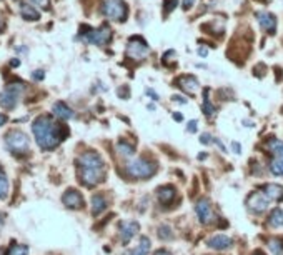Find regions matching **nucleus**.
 I'll return each mask as SVG.
<instances>
[{"label": "nucleus", "mask_w": 283, "mask_h": 255, "mask_svg": "<svg viewBox=\"0 0 283 255\" xmlns=\"http://www.w3.org/2000/svg\"><path fill=\"white\" fill-rule=\"evenodd\" d=\"M32 130H34L37 144H39L44 150L55 149L57 145L64 140L65 135L69 134V130H67L65 127L55 123L50 117H47V115H40L39 118H37V120L34 122V125H32Z\"/></svg>", "instance_id": "f257e3e1"}, {"label": "nucleus", "mask_w": 283, "mask_h": 255, "mask_svg": "<svg viewBox=\"0 0 283 255\" xmlns=\"http://www.w3.org/2000/svg\"><path fill=\"white\" fill-rule=\"evenodd\" d=\"M157 172V165L145 159H135L127 164V174L133 179H147Z\"/></svg>", "instance_id": "f03ea898"}, {"label": "nucleus", "mask_w": 283, "mask_h": 255, "mask_svg": "<svg viewBox=\"0 0 283 255\" xmlns=\"http://www.w3.org/2000/svg\"><path fill=\"white\" fill-rule=\"evenodd\" d=\"M102 14L112 20H123L128 15V7L123 0H102Z\"/></svg>", "instance_id": "7ed1b4c3"}, {"label": "nucleus", "mask_w": 283, "mask_h": 255, "mask_svg": "<svg viewBox=\"0 0 283 255\" xmlns=\"http://www.w3.org/2000/svg\"><path fill=\"white\" fill-rule=\"evenodd\" d=\"M24 84H10L4 88V92L0 93V105L7 110H12L15 108V105L19 103L20 97H22L24 92Z\"/></svg>", "instance_id": "20e7f679"}, {"label": "nucleus", "mask_w": 283, "mask_h": 255, "mask_svg": "<svg viewBox=\"0 0 283 255\" xmlns=\"http://www.w3.org/2000/svg\"><path fill=\"white\" fill-rule=\"evenodd\" d=\"M5 145L12 154H25L29 152V139L27 135L19 132V130H12L5 135Z\"/></svg>", "instance_id": "39448f33"}, {"label": "nucleus", "mask_w": 283, "mask_h": 255, "mask_svg": "<svg viewBox=\"0 0 283 255\" xmlns=\"http://www.w3.org/2000/svg\"><path fill=\"white\" fill-rule=\"evenodd\" d=\"M83 40L88 44H95V45H105L112 39V30L107 24L100 25L98 29H88V32H82Z\"/></svg>", "instance_id": "423d86ee"}, {"label": "nucleus", "mask_w": 283, "mask_h": 255, "mask_svg": "<svg viewBox=\"0 0 283 255\" xmlns=\"http://www.w3.org/2000/svg\"><path fill=\"white\" fill-rule=\"evenodd\" d=\"M78 172H80V180L87 187L100 184L105 177V167H78Z\"/></svg>", "instance_id": "0eeeda50"}, {"label": "nucleus", "mask_w": 283, "mask_h": 255, "mask_svg": "<svg viewBox=\"0 0 283 255\" xmlns=\"http://www.w3.org/2000/svg\"><path fill=\"white\" fill-rule=\"evenodd\" d=\"M149 54V45L142 37H132L128 40L127 45V55L133 60H142L145 59Z\"/></svg>", "instance_id": "6e6552de"}, {"label": "nucleus", "mask_w": 283, "mask_h": 255, "mask_svg": "<svg viewBox=\"0 0 283 255\" xmlns=\"http://www.w3.org/2000/svg\"><path fill=\"white\" fill-rule=\"evenodd\" d=\"M270 200L268 197H266L263 192H255V194H251L248 199H247V207L255 213H261L266 210V207H268Z\"/></svg>", "instance_id": "1a4fd4ad"}, {"label": "nucleus", "mask_w": 283, "mask_h": 255, "mask_svg": "<svg viewBox=\"0 0 283 255\" xmlns=\"http://www.w3.org/2000/svg\"><path fill=\"white\" fill-rule=\"evenodd\" d=\"M195 212H197V215H198V218H200L202 223H212L215 220V213L212 210L210 202L205 200V199L198 200V204L195 205Z\"/></svg>", "instance_id": "9d476101"}, {"label": "nucleus", "mask_w": 283, "mask_h": 255, "mask_svg": "<svg viewBox=\"0 0 283 255\" xmlns=\"http://www.w3.org/2000/svg\"><path fill=\"white\" fill-rule=\"evenodd\" d=\"M256 20H258L260 27L268 34H275L276 30V19L273 14L268 12H256Z\"/></svg>", "instance_id": "9b49d317"}, {"label": "nucleus", "mask_w": 283, "mask_h": 255, "mask_svg": "<svg viewBox=\"0 0 283 255\" xmlns=\"http://www.w3.org/2000/svg\"><path fill=\"white\" fill-rule=\"evenodd\" d=\"M78 167H105V164L97 152H85L78 159Z\"/></svg>", "instance_id": "f8f14e48"}, {"label": "nucleus", "mask_w": 283, "mask_h": 255, "mask_svg": "<svg viewBox=\"0 0 283 255\" xmlns=\"http://www.w3.org/2000/svg\"><path fill=\"white\" fill-rule=\"evenodd\" d=\"M177 85L180 87L185 93H188V95H193V93H197L198 87H200L198 80L193 75H183V77H180V79L177 80Z\"/></svg>", "instance_id": "ddd939ff"}, {"label": "nucleus", "mask_w": 283, "mask_h": 255, "mask_svg": "<svg viewBox=\"0 0 283 255\" xmlns=\"http://www.w3.org/2000/svg\"><path fill=\"white\" fill-rule=\"evenodd\" d=\"M62 200H64V204L69 207V209H82L83 207V197L80 195V192L77 190H67L64 197H62Z\"/></svg>", "instance_id": "4468645a"}, {"label": "nucleus", "mask_w": 283, "mask_h": 255, "mask_svg": "<svg viewBox=\"0 0 283 255\" xmlns=\"http://www.w3.org/2000/svg\"><path fill=\"white\" fill-rule=\"evenodd\" d=\"M138 230V223L137 222H122L120 223V237H122L123 243H128Z\"/></svg>", "instance_id": "2eb2a0df"}, {"label": "nucleus", "mask_w": 283, "mask_h": 255, "mask_svg": "<svg viewBox=\"0 0 283 255\" xmlns=\"http://www.w3.org/2000/svg\"><path fill=\"white\" fill-rule=\"evenodd\" d=\"M233 245V240L227 235H215L208 240V247L215 248V250H225Z\"/></svg>", "instance_id": "dca6fc26"}, {"label": "nucleus", "mask_w": 283, "mask_h": 255, "mask_svg": "<svg viewBox=\"0 0 283 255\" xmlns=\"http://www.w3.org/2000/svg\"><path fill=\"white\" fill-rule=\"evenodd\" d=\"M261 192L268 197L270 202H280L283 199V187L278 185V184H268L265 185L263 189H261Z\"/></svg>", "instance_id": "f3484780"}, {"label": "nucleus", "mask_w": 283, "mask_h": 255, "mask_svg": "<svg viewBox=\"0 0 283 255\" xmlns=\"http://www.w3.org/2000/svg\"><path fill=\"white\" fill-rule=\"evenodd\" d=\"M54 113H55V117L60 118V120H70V118H73V115H75L72 108L64 102H57L55 103V105H54Z\"/></svg>", "instance_id": "a211bd4d"}, {"label": "nucleus", "mask_w": 283, "mask_h": 255, "mask_svg": "<svg viewBox=\"0 0 283 255\" xmlns=\"http://www.w3.org/2000/svg\"><path fill=\"white\" fill-rule=\"evenodd\" d=\"M20 14H22V19L25 20H39L40 19V12L35 7H32L27 2L20 4Z\"/></svg>", "instance_id": "6ab92c4d"}, {"label": "nucleus", "mask_w": 283, "mask_h": 255, "mask_svg": "<svg viewBox=\"0 0 283 255\" xmlns=\"http://www.w3.org/2000/svg\"><path fill=\"white\" fill-rule=\"evenodd\" d=\"M157 195H159V200L162 202V204H169V202L174 200L175 197V189L170 185L167 187H160L159 192H157Z\"/></svg>", "instance_id": "aec40b11"}, {"label": "nucleus", "mask_w": 283, "mask_h": 255, "mask_svg": "<svg viewBox=\"0 0 283 255\" xmlns=\"http://www.w3.org/2000/svg\"><path fill=\"white\" fill-rule=\"evenodd\" d=\"M107 209V200L102 195H93L92 197V213L93 215H100V213Z\"/></svg>", "instance_id": "412c9836"}, {"label": "nucleus", "mask_w": 283, "mask_h": 255, "mask_svg": "<svg viewBox=\"0 0 283 255\" xmlns=\"http://www.w3.org/2000/svg\"><path fill=\"white\" fill-rule=\"evenodd\" d=\"M150 250V240L147 237H142L138 240V245H135L133 250H130L127 255H149Z\"/></svg>", "instance_id": "4be33fe9"}, {"label": "nucleus", "mask_w": 283, "mask_h": 255, "mask_svg": "<svg viewBox=\"0 0 283 255\" xmlns=\"http://www.w3.org/2000/svg\"><path fill=\"white\" fill-rule=\"evenodd\" d=\"M268 222L271 227H281L283 225V207H276L275 210H271Z\"/></svg>", "instance_id": "5701e85b"}, {"label": "nucleus", "mask_w": 283, "mask_h": 255, "mask_svg": "<svg viewBox=\"0 0 283 255\" xmlns=\"http://www.w3.org/2000/svg\"><path fill=\"white\" fill-rule=\"evenodd\" d=\"M270 170H271V174H275V175H283V157L273 155V159H271V162H270Z\"/></svg>", "instance_id": "b1692460"}, {"label": "nucleus", "mask_w": 283, "mask_h": 255, "mask_svg": "<svg viewBox=\"0 0 283 255\" xmlns=\"http://www.w3.org/2000/svg\"><path fill=\"white\" fill-rule=\"evenodd\" d=\"M117 152L122 155L123 159H128V157H132L133 155V145H130V144H127V142H118V145H117Z\"/></svg>", "instance_id": "393cba45"}, {"label": "nucleus", "mask_w": 283, "mask_h": 255, "mask_svg": "<svg viewBox=\"0 0 283 255\" xmlns=\"http://www.w3.org/2000/svg\"><path fill=\"white\" fill-rule=\"evenodd\" d=\"M266 149H268L273 155H280V157H283V142L281 140H276V139L270 140V142L266 144Z\"/></svg>", "instance_id": "a878e982"}, {"label": "nucleus", "mask_w": 283, "mask_h": 255, "mask_svg": "<svg viewBox=\"0 0 283 255\" xmlns=\"http://www.w3.org/2000/svg\"><path fill=\"white\" fill-rule=\"evenodd\" d=\"M7 194H9V179L5 175V172L0 169V200L4 197H7Z\"/></svg>", "instance_id": "bb28decb"}, {"label": "nucleus", "mask_w": 283, "mask_h": 255, "mask_svg": "<svg viewBox=\"0 0 283 255\" xmlns=\"http://www.w3.org/2000/svg\"><path fill=\"white\" fill-rule=\"evenodd\" d=\"M268 247H270V250L273 252L275 255H280L283 252V242H281V238H270V240H268Z\"/></svg>", "instance_id": "cd10ccee"}, {"label": "nucleus", "mask_w": 283, "mask_h": 255, "mask_svg": "<svg viewBox=\"0 0 283 255\" xmlns=\"http://www.w3.org/2000/svg\"><path fill=\"white\" fill-rule=\"evenodd\" d=\"M205 97H203V112H205V115L207 117H210L213 115V112H215V107L210 103V98H208V88H205Z\"/></svg>", "instance_id": "c85d7f7f"}, {"label": "nucleus", "mask_w": 283, "mask_h": 255, "mask_svg": "<svg viewBox=\"0 0 283 255\" xmlns=\"http://www.w3.org/2000/svg\"><path fill=\"white\" fill-rule=\"evenodd\" d=\"M29 253V247L27 245H14L7 255H27Z\"/></svg>", "instance_id": "c756f323"}, {"label": "nucleus", "mask_w": 283, "mask_h": 255, "mask_svg": "<svg viewBox=\"0 0 283 255\" xmlns=\"http://www.w3.org/2000/svg\"><path fill=\"white\" fill-rule=\"evenodd\" d=\"M159 235H160V238H165V240H169V238L174 237V235H172V232H170L169 227H160Z\"/></svg>", "instance_id": "7c9ffc66"}, {"label": "nucleus", "mask_w": 283, "mask_h": 255, "mask_svg": "<svg viewBox=\"0 0 283 255\" xmlns=\"http://www.w3.org/2000/svg\"><path fill=\"white\" fill-rule=\"evenodd\" d=\"M178 0H165V14H170L177 7Z\"/></svg>", "instance_id": "2f4dec72"}, {"label": "nucleus", "mask_w": 283, "mask_h": 255, "mask_svg": "<svg viewBox=\"0 0 283 255\" xmlns=\"http://www.w3.org/2000/svg\"><path fill=\"white\" fill-rule=\"evenodd\" d=\"M30 2H34L37 7H40V9H44V10L49 9V0H30Z\"/></svg>", "instance_id": "473e14b6"}, {"label": "nucleus", "mask_w": 283, "mask_h": 255, "mask_svg": "<svg viewBox=\"0 0 283 255\" xmlns=\"http://www.w3.org/2000/svg\"><path fill=\"white\" fill-rule=\"evenodd\" d=\"M44 77H45L44 70H35L34 74H32V79H34V80H42Z\"/></svg>", "instance_id": "72a5a7b5"}, {"label": "nucleus", "mask_w": 283, "mask_h": 255, "mask_svg": "<svg viewBox=\"0 0 283 255\" xmlns=\"http://www.w3.org/2000/svg\"><path fill=\"white\" fill-rule=\"evenodd\" d=\"M147 95H150L152 100H159V93L155 90H152V88H147Z\"/></svg>", "instance_id": "f704fd0d"}, {"label": "nucleus", "mask_w": 283, "mask_h": 255, "mask_svg": "<svg viewBox=\"0 0 283 255\" xmlns=\"http://www.w3.org/2000/svg\"><path fill=\"white\" fill-rule=\"evenodd\" d=\"M210 139H212V137H210V134H203V135H202V139H200V142L207 145V144H210Z\"/></svg>", "instance_id": "c9c22d12"}, {"label": "nucleus", "mask_w": 283, "mask_h": 255, "mask_svg": "<svg viewBox=\"0 0 283 255\" xmlns=\"http://www.w3.org/2000/svg\"><path fill=\"white\" fill-rule=\"evenodd\" d=\"M188 132H197V120H192L190 123H188Z\"/></svg>", "instance_id": "e433bc0d"}, {"label": "nucleus", "mask_w": 283, "mask_h": 255, "mask_svg": "<svg viewBox=\"0 0 283 255\" xmlns=\"http://www.w3.org/2000/svg\"><path fill=\"white\" fill-rule=\"evenodd\" d=\"M174 102H178V103H187L188 100H187V98H183L182 95H174Z\"/></svg>", "instance_id": "4c0bfd02"}, {"label": "nucleus", "mask_w": 283, "mask_h": 255, "mask_svg": "<svg viewBox=\"0 0 283 255\" xmlns=\"http://www.w3.org/2000/svg\"><path fill=\"white\" fill-rule=\"evenodd\" d=\"M118 95L127 98V97H128V88H127V87H123V90H122V88H120V90H118Z\"/></svg>", "instance_id": "58836bf2"}, {"label": "nucleus", "mask_w": 283, "mask_h": 255, "mask_svg": "<svg viewBox=\"0 0 283 255\" xmlns=\"http://www.w3.org/2000/svg\"><path fill=\"white\" fill-rule=\"evenodd\" d=\"M193 4H195V0H183V7L185 9H190Z\"/></svg>", "instance_id": "ea45409f"}, {"label": "nucleus", "mask_w": 283, "mask_h": 255, "mask_svg": "<svg viewBox=\"0 0 283 255\" xmlns=\"http://www.w3.org/2000/svg\"><path fill=\"white\" fill-rule=\"evenodd\" d=\"M207 54H208L207 49H203V47H200V49H198V55H200V57H207Z\"/></svg>", "instance_id": "a19ab883"}, {"label": "nucleus", "mask_w": 283, "mask_h": 255, "mask_svg": "<svg viewBox=\"0 0 283 255\" xmlns=\"http://www.w3.org/2000/svg\"><path fill=\"white\" fill-rule=\"evenodd\" d=\"M4 29H5V19H4V15L0 14V32H2Z\"/></svg>", "instance_id": "79ce46f5"}, {"label": "nucleus", "mask_w": 283, "mask_h": 255, "mask_svg": "<svg viewBox=\"0 0 283 255\" xmlns=\"http://www.w3.org/2000/svg\"><path fill=\"white\" fill-rule=\"evenodd\" d=\"M154 255H172V253L169 250H157Z\"/></svg>", "instance_id": "37998d69"}, {"label": "nucleus", "mask_w": 283, "mask_h": 255, "mask_svg": "<svg viewBox=\"0 0 283 255\" xmlns=\"http://www.w3.org/2000/svg\"><path fill=\"white\" fill-rule=\"evenodd\" d=\"M5 122H7V117H5V115H2V113H0V127H2Z\"/></svg>", "instance_id": "c03bdc74"}, {"label": "nucleus", "mask_w": 283, "mask_h": 255, "mask_svg": "<svg viewBox=\"0 0 283 255\" xmlns=\"http://www.w3.org/2000/svg\"><path fill=\"white\" fill-rule=\"evenodd\" d=\"M232 147H233V150H235V152H237V154H240V145H238V144H232Z\"/></svg>", "instance_id": "a18cd8bd"}, {"label": "nucleus", "mask_w": 283, "mask_h": 255, "mask_svg": "<svg viewBox=\"0 0 283 255\" xmlns=\"http://www.w3.org/2000/svg\"><path fill=\"white\" fill-rule=\"evenodd\" d=\"M174 118H175V120L180 122V120H182V115H180V113H174Z\"/></svg>", "instance_id": "49530a36"}, {"label": "nucleus", "mask_w": 283, "mask_h": 255, "mask_svg": "<svg viewBox=\"0 0 283 255\" xmlns=\"http://www.w3.org/2000/svg\"><path fill=\"white\" fill-rule=\"evenodd\" d=\"M20 64V62L19 60H12V67H17Z\"/></svg>", "instance_id": "de8ad7c7"}, {"label": "nucleus", "mask_w": 283, "mask_h": 255, "mask_svg": "<svg viewBox=\"0 0 283 255\" xmlns=\"http://www.w3.org/2000/svg\"><path fill=\"white\" fill-rule=\"evenodd\" d=\"M253 255H263V253H261V252H260V250H258V252H255V253H253Z\"/></svg>", "instance_id": "09e8293b"}]
</instances>
